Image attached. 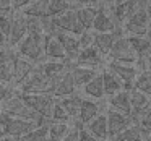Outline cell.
I'll return each instance as SVG.
<instances>
[{"label":"cell","mask_w":151,"mask_h":141,"mask_svg":"<svg viewBox=\"0 0 151 141\" xmlns=\"http://www.w3.org/2000/svg\"><path fill=\"white\" fill-rule=\"evenodd\" d=\"M0 114L7 115V117L33 122V123H36V125H41V123L46 122V118H42L41 115H37L36 112L23 101V97L15 91H13V94L8 96L4 102H0Z\"/></svg>","instance_id":"1"},{"label":"cell","mask_w":151,"mask_h":141,"mask_svg":"<svg viewBox=\"0 0 151 141\" xmlns=\"http://www.w3.org/2000/svg\"><path fill=\"white\" fill-rule=\"evenodd\" d=\"M13 49L18 54V57L37 65L44 60V36L39 33H28L24 39L20 41Z\"/></svg>","instance_id":"2"},{"label":"cell","mask_w":151,"mask_h":141,"mask_svg":"<svg viewBox=\"0 0 151 141\" xmlns=\"http://www.w3.org/2000/svg\"><path fill=\"white\" fill-rule=\"evenodd\" d=\"M49 79L44 76V73L41 72V68L37 65H34V68L28 73V76L13 89L18 94H36V92H46V94H50L49 92Z\"/></svg>","instance_id":"3"},{"label":"cell","mask_w":151,"mask_h":141,"mask_svg":"<svg viewBox=\"0 0 151 141\" xmlns=\"http://www.w3.org/2000/svg\"><path fill=\"white\" fill-rule=\"evenodd\" d=\"M107 60L111 62H117V63H127V65H135L138 62V57L137 54L133 52L130 42H128L127 36H120L114 41L112 44V49L107 55ZM106 60V62H107Z\"/></svg>","instance_id":"4"},{"label":"cell","mask_w":151,"mask_h":141,"mask_svg":"<svg viewBox=\"0 0 151 141\" xmlns=\"http://www.w3.org/2000/svg\"><path fill=\"white\" fill-rule=\"evenodd\" d=\"M148 29H150V23H148L146 7H140L122 24V31L125 36H146Z\"/></svg>","instance_id":"5"},{"label":"cell","mask_w":151,"mask_h":141,"mask_svg":"<svg viewBox=\"0 0 151 141\" xmlns=\"http://www.w3.org/2000/svg\"><path fill=\"white\" fill-rule=\"evenodd\" d=\"M23 97V101L36 112L37 115H41L42 118H49L52 105L55 102V97L46 92H36V94H20Z\"/></svg>","instance_id":"6"},{"label":"cell","mask_w":151,"mask_h":141,"mask_svg":"<svg viewBox=\"0 0 151 141\" xmlns=\"http://www.w3.org/2000/svg\"><path fill=\"white\" fill-rule=\"evenodd\" d=\"M104 67L109 72H112L122 83H124L125 91H130V89L133 88V81H135V78H137L138 72H140L137 65H127V63H117V62L107 60Z\"/></svg>","instance_id":"7"},{"label":"cell","mask_w":151,"mask_h":141,"mask_svg":"<svg viewBox=\"0 0 151 141\" xmlns=\"http://www.w3.org/2000/svg\"><path fill=\"white\" fill-rule=\"evenodd\" d=\"M104 114H106V120H107L109 141H111L112 138L117 136L122 130H125L128 125L133 123V118L132 117L124 115V114H120V112H115V110H112V109H109V107H106Z\"/></svg>","instance_id":"8"},{"label":"cell","mask_w":151,"mask_h":141,"mask_svg":"<svg viewBox=\"0 0 151 141\" xmlns=\"http://www.w3.org/2000/svg\"><path fill=\"white\" fill-rule=\"evenodd\" d=\"M73 65H80V67H89V68H96V70H102L106 65V59L98 52L94 46H89L86 49H81L76 55ZM72 65V67H73Z\"/></svg>","instance_id":"9"},{"label":"cell","mask_w":151,"mask_h":141,"mask_svg":"<svg viewBox=\"0 0 151 141\" xmlns=\"http://www.w3.org/2000/svg\"><path fill=\"white\" fill-rule=\"evenodd\" d=\"M117 28H120V26L115 24V21L112 20L107 7L101 2V5L98 7V11H96V16H94V21H93L91 31L93 33H114Z\"/></svg>","instance_id":"10"},{"label":"cell","mask_w":151,"mask_h":141,"mask_svg":"<svg viewBox=\"0 0 151 141\" xmlns=\"http://www.w3.org/2000/svg\"><path fill=\"white\" fill-rule=\"evenodd\" d=\"M99 114H102V105L99 104V101H93V99L83 97L81 105H80L78 117L75 120V127H85L88 122H91Z\"/></svg>","instance_id":"11"},{"label":"cell","mask_w":151,"mask_h":141,"mask_svg":"<svg viewBox=\"0 0 151 141\" xmlns=\"http://www.w3.org/2000/svg\"><path fill=\"white\" fill-rule=\"evenodd\" d=\"M26 34H28L26 16L21 11H13L12 28H10V33H8V47H15L20 41L24 39Z\"/></svg>","instance_id":"12"},{"label":"cell","mask_w":151,"mask_h":141,"mask_svg":"<svg viewBox=\"0 0 151 141\" xmlns=\"http://www.w3.org/2000/svg\"><path fill=\"white\" fill-rule=\"evenodd\" d=\"M55 18V24H57V29L63 31V33H70V34H75V36H80L83 33V26L80 24L78 18H76L75 13V8L62 13L60 16H54Z\"/></svg>","instance_id":"13"},{"label":"cell","mask_w":151,"mask_h":141,"mask_svg":"<svg viewBox=\"0 0 151 141\" xmlns=\"http://www.w3.org/2000/svg\"><path fill=\"white\" fill-rule=\"evenodd\" d=\"M120 36H124L122 28H117L114 33H94V36H93V46H94L96 49H98V52L107 60V55L112 49V44H114V41Z\"/></svg>","instance_id":"14"},{"label":"cell","mask_w":151,"mask_h":141,"mask_svg":"<svg viewBox=\"0 0 151 141\" xmlns=\"http://www.w3.org/2000/svg\"><path fill=\"white\" fill-rule=\"evenodd\" d=\"M17 57H18V54L15 52L13 47H8L4 60L0 62V83H4V84L10 86V88L13 84V70H15V60H17Z\"/></svg>","instance_id":"15"},{"label":"cell","mask_w":151,"mask_h":141,"mask_svg":"<svg viewBox=\"0 0 151 141\" xmlns=\"http://www.w3.org/2000/svg\"><path fill=\"white\" fill-rule=\"evenodd\" d=\"M5 125H7V136H12V138H15V140L21 138L23 135L29 133L34 127H37L36 123H33V122L7 117V115H5Z\"/></svg>","instance_id":"16"},{"label":"cell","mask_w":151,"mask_h":141,"mask_svg":"<svg viewBox=\"0 0 151 141\" xmlns=\"http://www.w3.org/2000/svg\"><path fill=\"white\" fill-rule=\"evenodd\" d=\"M55 37L59 39V42L62 44L63 50L67 54V62H70L73 65L76 55L80 52V42H78V36L75 34H70V33H63V31H59L55 34Z\"/></svg>","instance_id":"17"},{"label":"cell","mask_w":151,"mask_h":141,"mask_svg":"<svg viewBox=\"0 0 151 141\" xmlns=\"http://www.w3.org/2000/svg\"><path fill=\"white\" fill-rule=\"evenodd\" d=\"M44 59L67 62V54L55 36H44Z\"/></svg>","instance_id":"18"},{"label":"cell","mask_w":151,"mask_h":141,"mask_svg":"<svg viewBox=\"0 0 151 141\" xmlns=\"http://www.w3.org/2000/svg\"><path fill=\"white\" fill-rule=\"evenodd\" d=\"M106 107L112 109L115 112H120L124 115H128L132 117V107H130V94L128 91L122 89V91L115 92V94L109 96L107 97V105Z\"/></svg>","instance_id":"19"},{"label":"cell","mask_w":151,"mask_h":141,"mask_svg":"<svg viewBox=\"0 0 151 141\" xmlns=\"http://www.w3.org/2000/svg\"><path fill=\"white\" fill-rule=\"evenodd\" d=\"M83 128H85L89 135H93L96 140H99V141H109L107 120H106V114H104V112H102V114H99L98 117H94L91 122H88V123H86Z\"/></svg>","instance_id":"20"},{"label":"cell","mask_w":151,"mask_h":141,"mask_svg":"<svg viewBox=\"0 0 151 141\" xmlns=\"http://www.w3.org/2000/svg\"><path fill=\"white\" fill-rule=\"evenodd\" d=\"M101 70L96 68H89V67H80V65H73L70 67V75L73 78V83H75L76 89H81L86 83H89L93 78H94Z\"/></svg>","instance_id":"21"},{"label":"cell","mask_w":151,"mask_h":141,"mask_svg":"<svg viewBox=\"0 0 151 141\" xmlns=\"http://www.w3.org/2000/svg\"><path fill=\"white\" fill-rule=\"evenodd\" d=\"M83 97L86 99H93V101H101L104 99V88H102V76H101V72L94 76L89 83H86L81 89H80Z\"/></svg>","instance_id":"22"},{"label":"cell","mask_w":151,"mask_h":141,"mask_svg":"<svg viewBox=\"0 0 151 141\" xmlns=\"http://www.w3.org/2000/svg\"><path fill=\"white\" fill-rule=\"evenodd\" d=\"M81 101H83V96H81V92H80V91L73 92V94H70V96H65V97L57 99V102L62 105L63 110H65L67 114L70 115V118H72L73 122L76 120V117H78Z\"/></svg>","instance_id":"23"},{"label":"cell","mask_w":151,"mask_h":141,"mask_svg":"<svg viewBox=\"0 0 151 141\" xmlns=\"http://www.w3.org/2000/svg\"><path fill=\"white\" fill-rule=\"evenodd\" d=\"M101 76H102V88H104L106 97H109V96H112V94H115V92L124 89V83H122L112 72H109L106 67L101 70Z\"/></svg>","instance_id":"24"},{"label":"cell","mask_w":151,"mask_h":141,"mask_svg":"<svg viewBox=\"0 0 151 141\" xmlns=\"http://www.w3.org/2000/svg\"><path fill=\"white\" fill-rule=\"evenodd\" d=\"M75 127L73 123H62V122H50L47 120V136L50 141H60L72 131Z\"/></svg>","instance_id":"25"},{"label":"cell","mask_w":151,"mask_h":141,"mask_svg":"<svg viewBox=\"0 0 151 141\" xmlns=\"http://www.w3.org/2000/svg\"><path fill=\"white\" fill-rule=\"evenodd\" d=\"M128 94H130V107H132V118H137L138 115L141 114V112L146 109L148 102H150L151 97H148L146 94H143V92L137 91V89H130L128 91Z\"/></svg>","instance_id":"26"},{"label":"cell","mask_w":151,"mask_h":141,"mask_svg":"<svg viewBox=\"0 0 151 141\" xmlns=\"http://www.w3.org/2000/svg\"><path fill=\"white\" fill-rule=\"evenodd\" d=\"M33 68H34V63H31L29 60H26V59L17 57V60H15V70H13V84H12V88L13 89L17 88V86L26 78L28 73Z\"/></svg>","instance_id":"27"},{"label":"cell","mask_w":151,"mask_h":141,"mask_svg":"<svg viewBox=\"0 0 151 141\" xmlns=\"http://www.w3.org/2000/svg\"><path fill=\"white\" fill-rule=\"evenodd\" d=\"M145 131L137 122H133L132 125H128L125 130H122L115 138H112L111 141H143Z\"/></svg>","instance_id":"28"},{"label":"cell","mask_w":151,"mask_h":141,"mask_svg":"<svg viewBox=\"0 0 151 141\" xmlns=\"http://www.w3.org/2000/svg\"><path fill=\"white\" fill-rule=\"evenodd\" d=\"M133 52L137 54L138 59H145L151 50V41L146 36H127Z\"/></svg>","instance_id":"29"},{"label":"cell","mask_w":151,"mask_h":141,"mask_svg":"<svg viewBox=\"0 0 151 141\" xmlns=\"http://www.w3.org/2000/svg\"><path fill=\"white\" fill-rule=\"evenodd\" d=\"M98 7H75V13L85 31H91Z\"/></svg>","instance_id":"30"},{"label":"cell","mask_w":151,"mask_h":141,"mask_svg":"<svg viewBox=\"0 0 151 141\" xmlns=\"http://www.w3.org/2000/svg\"><path fill=\"white\" fill-rule=\"evenodd\" d=\"M75 8V5L67 0H47L46 5V16H60L62 13Z\"/></svg>","instance_id":"31"},{"label":"cell","mask_w":151,"mask_h":141,"mask_svg":"<svg viewBox=\"0 0 151 141\" xmlns=\"http://www.w3.org/2000/svg\"><path fill=\"white\" fill-rule=\"evenodd\" d=\"M46 140H49V136H47V120L44 123L37 125V127H34L29 133L23 135L17 141H46Z\"/></svg>","instance_id":"32"},{"label":"cell","mask_w":151,"mask_h":141,"mask_svg":"<svg viewBox=\"0 0 151 141\" xmlns=\"http://www.w3.org/2000/svg\"><path fill=\"white\" fill-rule=\"evenodd\" d=\"M132 89H137V91L146 94L148 97H151V79H150V76H148L146 70L138 72L137 78H135V81H133V88Z\"/></svg>","instance_id":"33"},{"label":"cell","mask_w":151,"mask_h":141,"mask_svg":"<svg viewBox=\"0 0 151 141\" xmlns=\"http://www.w3.org/2000/svg\"><path fill=\"white\" fill-rule=\"evenodd\" d=\"M47 120H50V122H62V123H73L75 125V122L70 118V115L67 114V112L63 110L62 105L57 102V99H55V102H54L52 110H50V115H49Z\"/></svg>","instance_id":"34"},{"label":"cell","mask_w":151,"mask_h":141,"mask_svg":"<svg viewBox=\"0 0 151 141\" xmlns=\"http://www.w3.org/2000/svg\"><path fill=\"white\" fill-rule=\"evenodd\" d=\"M12 18H13V11L12 13L0 11V31L7 36V39H8V33H10V28H12Z\"/></svg>","instance_id":"35"},{"label":"cell","mask_w":151,"mask_h":141,"mask_svg":"<svg viewBox=\"0 0 151 141\" xmlns=\"http://www.w3.org/2000/svg\"><path fill=\"white\" fill-rule=\"evenodd\" d=\"M133 122H137L141 128H143L145 133H151V112H141Z\"/></svg>","instance_id":"36"},{"label":"cell","mask_w":151,"mask_h":141,"mask_svg":"<svg viewBox=\"0 0 151 141\" xmlns=\"http://www.w3.org/2000/svg\"><path fill=\"white\" fill-rule=\"evenodd\" d=\"M93 36H94V33H93V31H83V33L80 34V36H78L80 50L86 49V47H89V46H93Z\"/></svg>","instance_id":"37"},{"label":"cell","mask_w":151,"mask_h":141,"mask_svg":"<svg viewBox=\"0 0 151 141\" xmlns=\"http://www.w3.org/2000/svg\"><path fill=\"white\" fill-rule=\"evenodd\" d=\"M33 2L34 0H12V7H13V11H23Z\"/></svg>","instance_id":"38"},{"label":"cell","mask_w":151,"mask_h":141,"mask_svg":"<svg viewBox=\"0 0 151 141\" xmlns=\"http://www.w3.org/2000/svg\"><path fill=\"white\" fill-rule=\"evenodd\" d=\"M76 141H99V140H96L93 135H89L88 131L81 127V128H78V138H76Z\"/></svg>","instance_id":"39"},{"label":"cell","mask_w":151,"mask_h":141,"mask_svg":"<svg viewBox=\"0 0 151 141\" xmlns=\"http://www.w3.org/2000/svg\"><path fill=\"white\" fill-rule=\"evenodd\" d=\"M12 94H13V89H12L10 86L4 84V83H0V102H4L5 99Z\"/></svg>","instance_id":"40"},{"label":"cell","mask_w":151,"mask_h":141,"mask_svg":"<svg viewBox=\"0 0 151 141\" xmlns=\"http://www.w3.org/2000/svg\"><path fill=\"white\" fill-rule=\"evenodd\" d=\"M102 0H75L76 7H99Z\"/></svg>","instance_id":"41"},{"label":"cell","mask_w":151,"mask_h":141,"mask_svg":"<svg viewBox=\"0 0 151 141\" xmlns=\"http://www.w3.org/2000/svg\"><path fill=\"white\" fill-rule=\"evenodd\" d=\"M0 11L12 13V11H13V7H12V0H0Z\"/></svg>","instance_id":"42"},{"label":"cell","mask_w":151,"mask_h":141,"mask_svg":"<svg viewBox=\"0 0 151 141\" xmlns=\"http://www.w3.org/2000/svg\"><path fill=\"white\" fill-rule=\"evenodd\" d=\"M7 136V125H5V115L0 114V140Z\"/></svg>","instance_id":"43"},{"label":"cell","mask_w":151,"mask_h":141,"mask_svg":"<svg viewBox=\"0 0 151 141\" xmlns=\"http://www.w3.org/2000/svg\"><path fill=\"white\" fill-rule=\"evenodd\" d=\"M8 47V39L2 31H0V49H7Z\"/></svg>","instance_id":"44"},{"label":"cell","mask_w":151,"mask_h":141,"mask_svg":"<svg viewBox=\"0 0 151 141\" xmlns=\"http://www.w3.org/2000/svg\"><path fill=\"white\" fill-rule=\"evenodd\" d=\"M141 60H143V62H146V70L148 68H151V50H150V54H148V55L146 57H145V59H141Z\"/></svg>","instance_id":"45"},{"label":"cell","mask_w":151,"mask_h":141,"mask_svg":"<svg viewBox=\"0 0 151 141\" xmlns=\"http://www.w3.org/2000/svg\"><path fill=\"white\" fill-rule=\"evenodd\" d=\"M146 15H148V23L151 28V5H146Z\"/></svg>","instance_id":"46"},{"label":"cell","mask_w":151,"mask_h":141,"mask_svg":"<svg viewBox=\"0 0 151 141\" xmlns=\"http://www.w3.org/2000/svg\"><path fill=\"white\" fill-rule=\"evenodd\" d=\"M8 49V47H7ZM7 49H0V62L4 60V57H5V54H7Z\"/></svg>","instance_id":"47"},{"label":"cell","mask_w":151,"mask_h":141,"mask_svg":"<svg viewBox=\"0 0 151 141\" xmlns=\"http://www.w3.org/2000/svg\"><path fill=\"white\" fill-rule=\"evenodd\" d=\"M143 141H151V133H145Z\"/></svg>","instance_id":"48"},{"label":"cell","mask_w":151,"mask_h":141,"mask_svg":"<svg viewBox=\"0 0 151 141\" xmlns=\"http://www.w3.org/2000/svg\"><path fill=\"white\" fill-rule=\"evenodd\" d=\"M146 73H148V76H150V79H151V68H148V70H146Z\"/></svg>","instance_id":"49"},{"label":"cell","mask_w":151,"mask_h":141,"mask_svg":"<svg viewBox=\"0 0 151 141\" xmlns=\"http://www.w3.org/2000/svg\"><path fill=\"white\" fill-rule=\"evenodd\" d=\"M67 2H70V4H73V5H75V0H67ZM75 7H76V5H75Z\"/></svg>","instance_id":"50"},{"label":"cell","mask_w":151,"mask_h":141,"mask_svg":"<svg viewBox=\"0 0 151 141\" xmlns=\"http://www.w3.org/2000/svg\"><path fill=\"white\" fill-rule=\"evenodd\" d=\"M146 4H148V5H151V0H146Z\"/></svg>","instance_id":"51"},{"label":"cell","mask_w":151,"mask_h":141,"mask_svg":"<svg viewBox=\"0 0 151 141\" xmlns=\"http://www.w3.org/2000/svg\"><path fill=\"white\" fill-rule=\"evenodd\" d=\"M0 141H2V140H0Z\"/></svg>","instance_id":"52"}]
</instances>
